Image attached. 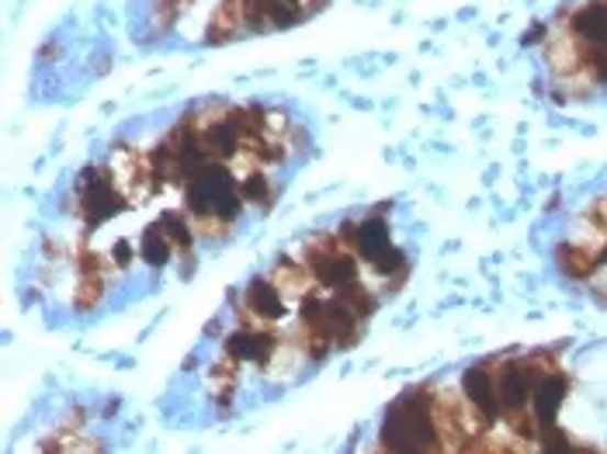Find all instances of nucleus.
<instances>
[{
  "label": "nucleus",
  "instance_id": "nucleus-2",
  "mask_svg": "<svg viewBox=\"0 0 607 454\" xmlns=\"http://www.w3.org/2000/svg\"><path fill=\"white\" fill-rule=\"evenodd\" d=\"M382 447L389 451H434L441 447V430L434 420V399L427 393H406L393 402L382 427Z\"/></svg>",
  "mask_w": 607,
  "mask_h": 454
},
{
  "label": "nucleus",
  "instance_id": "nucleus-5",
  "mask_svg": "<svg viewBox=\"0 0 607 454\" xmlns=\"http://www.w3.org/2000/svg\"><path fill=\"white\" fill-rule=\"evenodd\" d=\"M591 219H594V226H597L600 232H607V198H600V202L594 205Z\"/></svg>",
  "mask_w": 607,
  "mask_h": 454
},
{
  "label": "nucleus",
  "instance_id": "nucleus-4",
  "mask_svg": "<svg viewBox=\"0 0 607 454\" xmlns=\"http://www.w3.org/2000/svg\"><path fill=\"white\" fill-rule=\"evenodd\" d=\"M570 396V378L562 375V372H546L538 378L535 385V396H531V413H535V423L538 427H552L559 420V409L562 402H566Z\"/></svg>",
  "mask_w": 607,
  "mask_h": 454
},
{
  "label": "nucleus",
  "instance_id": "nucleus-1",
  "mask_svg": "<svg viewBox=\"0 0 607 454\" xmlns=\"http://www.w3.org/2000/svg\"><path fill=\"white\" fill-rule=\"evenodd\" d=\"M173 4L178 0H143V21L164 14ZM327 4L330 0H191L170 32H178L191 14V29L184 32V38L199 42V46H223V42H236L247 35L285 32Z\"/></svg>",
  "mask_w": 607,
  "mask_h": 454
},
{
  "label": "nucleus",
  "instance_id": "nucleus-3",
  "mask_svg": "<svg viewBox=\"0 0 607 454\" xmlns=\"http://www.w3.org/2000/svg\"><path fill=\"white\" fill-rule=\"evenodd\" d=\"M462 393L469 399V406L480 413L486 423L504 420L501 413V396H496V375L490 372V364H475L462 378Z\"/></svg>",
  "mask_w": 607,
  "mask_h": 454
}]
</instances>
